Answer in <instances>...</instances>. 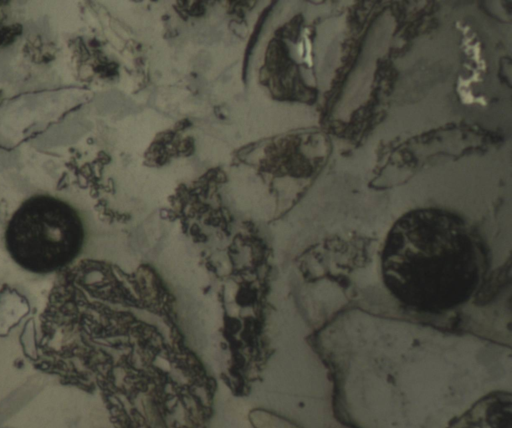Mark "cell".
<instances>
[{
	"label": "cell",
	"instance_id": "cell-1",
	"mask_svg": "<svg viewBox=\"0 0 512 428\" xmlns=\"http://www.w3.org/2000/svg\"><path fill=\"white\" fill-rule=\"evenodd\" d=\"M387 290L405 306L441 313L467 302L487 269L479 234L459 216L428 208L408 212L388 232L380 255Z\"/></svg>",
	"mask_w": 512,
	"mask_h": 428
},
{
	"label": "cell",
	"instance_id": "cell-2",
	"mask_svg": "<svg viewBox=\"0 0 512 428\" xmlns=\"http://www.w3.org/2000/svg\"><path fill=\"white\" fill-rule=\"evenodd\" d=\"M84 243V228L77 211L49 195L24 201L5 231V246L13 261L35 274L56 272L70 264Z\"/></svg>",
	"mask_w": 512,
	"mask_h": 428
}]
</instances>
